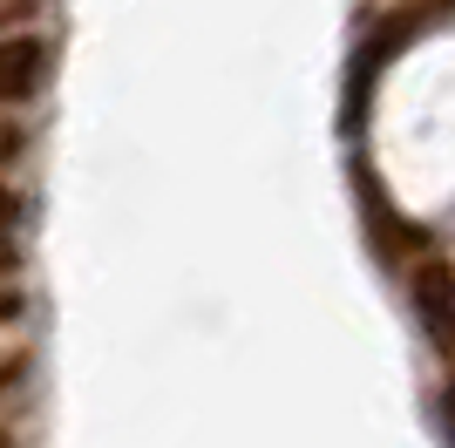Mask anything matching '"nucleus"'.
<instances>
[{"mask_svg": "<svg viewBox=\"0 0 455 448\" xmlns=\"http://www.w3.org/2000/svg\"><path fill=\"white\" fill-rule=\"evenodd\" d=\"M41 75H48V48L41 41H0V102L35 95Z\"/></svg>", "mask_w": 455, "mask_h": 448, "instance_id": "f257e3e1", "label": "nucleus"}, {"mask_svg": "<svg viewBox=\"0 0 455 448\" xmlns=\"http://www.w3.org/2000/svg\"><path fill=\"white\" fill-rule=\"evenodd\" d=\"M0 448H14V435H7V428H0Z\"/></svg>", "mask_w": 455, "mask_h": 448, "instance_id": "7ed1b4c3", "label": "nucleus"}, {"mask_svg": "<svg viewBox=\"0 0 455 448\" xmlns=\"http://www.w3.org/2000/svg\"><path fill=\"white\" fill-rule=\"evenodd\" d=\"M7 218H14V197H0V224H7Z\"/></svg>", "mask_w": 455, "mask_h": 448, "instance_id": "f03ea898", "label": "nucleus"}]
</instances>
